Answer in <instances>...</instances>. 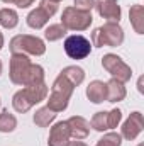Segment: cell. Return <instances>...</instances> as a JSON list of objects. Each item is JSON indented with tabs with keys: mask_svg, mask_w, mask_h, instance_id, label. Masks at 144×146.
Here are the masks:
<instances>
[{
	"mask_svg": "<svg viewBox=\"0 0 144 146\" xmlns=\"http://www.w3.org/2000/svg\"><path fill=\"white\" fill-rule=\"evenodd\" d=\"M124 42V29L119 22H105L92 33V46L95 48H117Z\"/></svg>",
	"mask_w": 144,
	"mask_h": 146,
	"instance_id": "cell-3",
	"label": "cell"
},
{
	"mask_svg": "<svg viewBox=\"0 0 144 146\" xmlns=\"http://www.w3.org/2000/svg\"><path fill=\"white\" fill-rule=\"evenodd\" d=\"M2 2H5V3H12L14 0H2Z\"/></svg>",
	"mask_w": 144,
	"mask_h": 146,
	"instance_id": "cell-30",
	"label": "cell"
},
{
	"mask_svg": "<svg viewBox=\"0 0 144 146\" xmlns=\"http://www.w3.org/2000/svg\"><path fill=\"white\" fill-rule=\"evenodd\" d=\"M129 19H131V26L137 34H144V7L136 3L131 7L129 10Z\"/></svg>",
	"mask_w": 144,
	"mask_h": 146,
	"instance_id": "cell-16",
	"label": "cell"
},
{
	"mask_svg": "<svg viewBox=\"0 0 144 146\" xmlns=\"http://www.w3.org/2000/svg\"><path fill=\"white\" fill-rule=\"evenodd\" d=\"M49 94V87L46 85V82L39 83V85H31V87H24L22 90L15 92L12 97V107L15 112L24 114L29 109H32L36 104L46 100Z\"/></svg>",
	"mask_w": 144,
	"mask_h": 146,
	"instance_id": "cell-1",
	"label": "cell"
},
{
	"mask_svg": "<svg viewBox=\"0 0 144 146\" xmlns=\"http://www.w3.org/2000/svg\"><path fill=\"white\" fill-rule=\"evenodd\" d=\"M73 7L83 12H92V9L95 7V0H75Z\"/></svg>",
	"mask_w": 144,
	"mask_h": 146,
	"instance_id": "cell-25",
	"label": "cell"
},
{
	"mask_svg": "<svg viewBox=\"0 0 144 146\" xmlns=\"http://www.w3.org/2000/svg\"><path fill=\"white\" fill-rule=\"evenodd\" d=\"M102 66H104V70H105L112 78H117V80H120L122 83H126V82H129V80L132 78V70H131V66H129L120 56H117V54H114V53L104 54V58H102Z\"/></svg>",
	"mask_w": 144,
	"mask_h": 146,
	"instance_id": "cell-6",
	"label": "cell"
},
{
	"mask_svg": "<svg viewBox=\"0 0 144 146\" xmlns=\"http://www.w3.org/2000/svg\"><path fill=\"white\" fill-rule=\"evenodd\" d=\"M31 65H32V61L29 60L27 54L12 53V58H10V68H9L10 82L15 83V85L24 87V82H26V76H27V73H29Z\"/></svg>",
	"mask_w": 144,
	"mask_h": 146,
	"instance_id": "cell-9",
	"label": "cell"
},
{
	"mask_svg": "<svg viewBox=\"0 0 144 146\" xmlns=\"http://www.w3.org/2000/svg\"><path fill=\"white\" fill-rule=\"evenodd\" d=\"M54 119H56V112H53L49 107L37 109L34 117H32V121H34V124H36L37 127H48Z\"/></svg>",
	"mask_w": 144,
	"mask_h": 146,
	"instance_id": "cell-17",
	"label": "cell"
},
{
	"mask_svg": "<svg viewBox=\"0 0 144 146\" xmlns=\"http://www.w3.org/2000/svg\"><path fill=\"white\" fill-rule=\"evenodd\" d=\"M65 53L71 60H85L92 53V42L81 34H71L65 39Z\"/></svg>",
	"mask_w": 144,
	"mask_h": 146,
	"instance_id": "cell-8",
	"label": "cell"
},
{
	"mask_svg": "<svg viewBox=\"0 0 144 146\" xmlns=\"http://www.w3.org/2000/svg\"><path fill=\"white\" fill-rule=\"evenodd\" d=\"M0 106H2V100H0Z\"/></svg>",
	"mask_w": 144,
	"mask_h": 146,
	"instance_id": "cell-33",
	"label": "cell"
},
{
	"mask_svg": "<svg viewBox=\"0 0 144 146\" xmlns=\"http://www.w3.org/2000/svg\"><path fill=\"white\" fill-rule=\"evenodd\" d=\"M65 34H66V29H65L61 24H51V26L46 27V31H44V37H46V41H49V42H54V41L63 39Z\"/></svg>",
	"mask_w": 144,
	"mask_h": 146,
	"instance_id": "cell-22",
	"label": "cell"
},
{
	"mask_svg": "<svg viewBox=\"0 0 144 146\" xmlns=\"http://www.w3.org/2000/svg\"><path fill=\"white\" fill-rule=\"evenodd\" d=\"M2 48H3V34L0 33V49H2Z\"/></svg>",
	"mask_w": 144,
	"mask_h": 146,
	"instance_id": "cell-28",
	"label": "cell"
},
{
	"mask_svg": "<svg viewBox=\"0 0 144 146\" xmlns=\"http://www.w3.org/2000/svg\"><path fill=\"white\" fill-rule=\"evenodd\" d=\"M137 146H144V145H143V143H141V145H137Z\"/></svg>",
	"mask_w": 144,
	"mask_h": 146,
	"instance_id": "cell-32",
	"label": "cell"
},
{
	"mask_svg": "<svg viewBox=\"0 0 144 146\" xmlns=\"http://www.w3.org/2000/svg\"><path fill=\"white\" fill-rule=\"evenodd\" d=\"M105 83H107V102L115 104V102H120V100L126 99L127 90H126V87H124V83H122L120 80L110 78Z\"/></svg>",
	"mask_w": 144,
	"mask_h": 146,
	"instance_id": "cell-15",
	"label": "cell"
},
{
	"mask_svg": "<svg viewBox=\"0 0 144 146\" xmlns=\"http://www.w3.org/2000/svg\"><path fill=\"white\" fill-rule=\"evenodd\" d=\"M70 129L66 121H59L56 122L51 131H49V138H48V146H68L70 143Z\"/></svg>",
	"mask_w": 144,
	"mask_h": 146,
	"instance_id": "cell-12",
	"label": "cell"
},
{
	"mask_svg": "<svg viewBox=\"0 0 144 146\" xmlns=\"http://www.w3.org/2000/svg\"><path fill=\"white\" fill-rule=\"evenodd\" d=\"M12 3H15L19 9H27V7H31L34 3V0H14Z\"/></svg>",
	"mask_w": 144,
	"mask_h": 146,
	"instance_id": "cell-26",
	"label": "cell"
},
{
	"mask_svg": "<svg viewBox=\"0 0 144 146\" xmlns=\"http://www.w3.org/2000/svg\"><path fill=\"white\" fill-rule=\"evenodd\" d=\"M68 146H88V145H87V143H83L81 139H75V141H70Z\"/></svg>",
	"mask_w": 144,
	"mask_h": 146,
	"instance_id": "cell-27",
	"label": "cell"
},
{
	"mask_svg": "<svg viewBox=\"0 0 144 146\" xmlns=\"http://www.w3.org/2000/svg\"><path fill=\"white\" fill-rule=\"evenodd\" d=\"M95 9L100 17L107 19V22H119L122 10L117 0H95Z\"/></svg>",
	"mask_w": 144,
	"mask_h": 146,
	"instance_id": "cell-11",
	"label": "cell"
},
{
	"mask_svg": "<svg viewBox=\"0 0 144 146\" xmlns=\"http://www.w3.org/2000/svg\"><path fill=\"white\" fill-rule=\"evenodd\" d=\"M92 22V12H83L75 7H66L61 14V26L66 31H87Z\"/></svg>",
	"mask_w": 144,
	"mask_h": 146,
	"instance_id": "cell-5",
	"label": "cell"
},
{
	"mask_svg": "<svg viewBox=\"0 0 144 146\" xmlns=\"http://www.w3.org/2000/svg\"><path fill=\"white\" fill-rule=\"evenodd\" d=\"M51 2H54V3H59V2H61V0H51Z\"/></svg>",
	"mask_w": 144,
	"mask_h": 146,
	"instance_id": "cell-31",
	"label": "cell"
},
{
	"mask_svg": "<svg viewBox=\"0 0 144 146\" xmlns=\"http://www.w3.org/2000/svg\"><path fill=\"white\" fill-rule=\"evenodd\" d=\"M19 24V15L14 9H2L0 10V26L5 29H14Z\"/></svg>",
	"mask_w": 144,
	"mask_h": 146,
	"instance_id": "cell-19",
	"label": "cell"
},
{
	"mask_svg": "<svg viewBox=\"0 0 144 146\" xmlns=\"http://www.w3.org/2000/svg\"><path fill=\"white\" fill-rule=\"evenodd\" d=\"M120 121H122V110L120 109L108 110V129H115Z\"/></svg>",
	"mask_w": 144,
	"mask_h": 146,
	"instance_id": "cell-24",
	"label": "cell"
},
{
	"mask_svg": "<svg viewBox=\"0 0 144 146\" xmlns=\"http://www.w3.org/2000/svg\"><path fill=\"white\" fill-rule=\"evenodd\" d=\"M97 145H100V146H120L122 145V136L119 133H107V134H104L98 139Z\"/></svg>",
	"mask_w": 144,
	"mask_h": 146,
	"instance_id": "cell-23",
	"label": "cell"
},
{
	"mask_svg": "<svg viewBox=\"0 0 144 146\" xmlns=\"http://www.w3.org/2000/svg\"><path fill=\"white\" fill-rule=\"evenodd\" d=\"M17 127V119L9 110L0 112V133H12Z\"/></svg>",
	"mask_w": 144,
	"mask_h": 146,
	"instance_id": "cell-21",
	"label": "cell"
},
{
	"mask_svg": "<svg viewBox=\"0 0 144 146\" xmlns=\"http://www.w3.org/2000/svg\"><path fill=\"white\" fill-rule=\"evenodd\" d=\"M144 129V121H143V114L141 112H132L126 122L122 124V131H120V136L126 138L127 141H134Z\"/></svg>",
	"mask_w": 144,
	"mask_h": 146,
	"instance_id": "cell-10",
	"label": "cell"
},
{
	"mask_svg": "<svg viewBox=\"0 0 144 146\" xmlns=\"http://www.w3.org/2000/svg\"><path fill=\"white\" fill-rule=\"evenodd\" d=\"M90 127H93V129L98 131V133L108 131V112L107 110L95 112L93 117H92V121H90Z\"/></svg>",
	"mask_w": 144,
	"mask_h": 146,
	"instance_id": "cell-20",
	"label": "cell"
},
{
	"mask_svg": "<svg viewBox=\"0 0 144 146\" xmlns=\"http://www.w3.org/2000/svg\"><path fill=\"white\" fill-rule=\"evenodd\" d=\"M2 70H3V65H2V60H0V75H2Z\"/></svg>",
	"mask_w": 144,
	"mask_h": 146,
	"instance_id": "cell-29",
	"label": "cell"
},
{
	"mask_svg": "<svg viewBox=\"0 0 144 146\" xmlns=\"http://www.w3.org/2000/svg\"><path fill=\"white\" fill-rule=\"evenodd\" d=\"M95 146H100V145H95Z\"/></svg>",
	"mask_w": 144,
	"mask_h": 146,
	"instance_id": "cell-34",
	"label": "cell"
},
{
	"mask_svg": "<svg viewBox=\"0 0 144 146\" xmlns=\"http://www.w3.org/2000/svg\"><path fill=\"white\" fill-rule=\"evenodd\" d=\"M66 124H68L71 138H75V139H85V138H88V134H90V122L85 117H81V115H71L66 121Z\"/></svg>",
	"mask_w": 144,
	"mask_h": 146,
	"instance_id": "cell-13",
	"label": "cell"
},
{
	"mask_svg": "<svg viewBox=\"0 0 144 146\" xmlns=\"http://www.w3.org/2000/svg\"><path fill=\"white\" fill-rule=\"evenodd\" d=\"M9 49L12 53H20V54H27V56H42L46 53V42L37 36L17 34L10 39Z\"/></svg>",
	"mask_w": 144,
	"mask_h": 146,
	"instance_id": "cell-4",
	"label": "cell"
},
{
	"mask_svg": "<svg viewBox=\"0 0 144 146\" xmlns=\"http://www.w3.org/2000/svg\"><path fill=\"white\" fill-rule=\"evenodd\" d=\"M61 75L71 82L75 88H76L78 85H81V83H83V80H85V70H83V68H80V66H76V65H71V66L63 68V70H61Z\"/></svg>",
	"mask_w": 144,
	"mask_h": 146,
	"instance_id": "cell-18",
	"label": "cell"
},
{
	"mask_svg": "<svg viewBox=\"0 0 144 146\" xmlns=\"http://www.w3.org/2000/svg\"><path fill=\"white\" fill-rule=\"evenodd\" d=\"M87 97L92 104H102L107 100V83L100 80H93L87 87Z\"/></svg>",
	"mask_w": 144,
	"mask_h": 146,
	"instance_id": "cell-14",
	"label": "cell"
},
{
	"mask_svg": "<svg viewBox=\"0 0 144 146\" xmlns=\"http://www.w3.org/2000/svg\"><path fill=\"white\" fill-rule=\"evenodd\" d=\"M56 12H58V3H54L51 0H41L36 9L29 12V15L26 19L27 26L31 29H42Z\"/></svg>",
	"mask_w": 144,
	"mask_h": 146,
	"instance_id": "cell-7",
	"label": "cell"
},
{
	"mask_svg": "<svg viewBox=\"0 0 144 146\" xmlns=\"http://www.w3.org/2000/svg\"><path fill=\"white\" fill-rule=\"evenodd\" d=\"M73 90H75L73 83L59 73L56 76V80L53 82L51 94H49V99H48V106L46 107H49V109L53 110V112H56V114L58 112H63V110L68 107V104H70Z\"/></svg>",
	"mask_w": 144,
	"mask_h": 146,
	"instance_id": "cell-2",
	"label": "cell"
}]
</instances>
